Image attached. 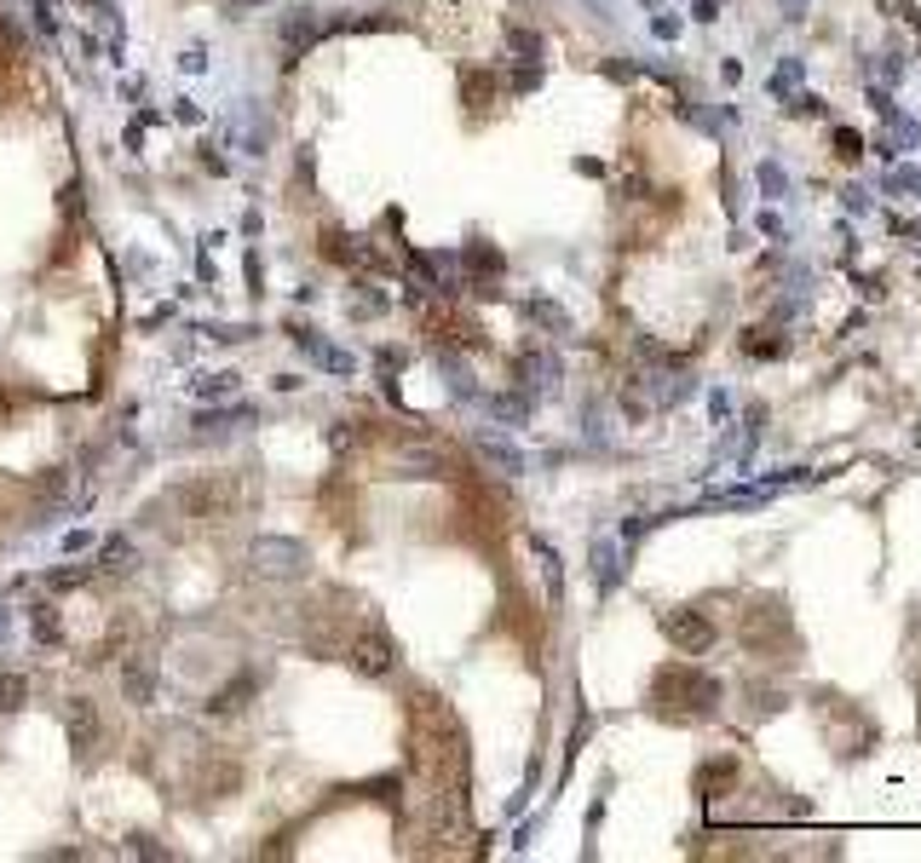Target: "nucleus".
Listing matches in <instances>:
<instances>
[{"label": "nucleus", "instance_id": "nucleus-1", "mask_svg": "<svg viewBox=\"0 0 921 863\" xmlns=\"http://www.w3.org/2000/svg\"><path fill=\"white\" fill-rule=\"evenodd\" d=\"M444 766H461L450 708L438 696L415 691V702H409V772L427 777V782H444Z\"/></svg>", "mask_w": 921, "mask_h": 863}, {"label": "nucleus", "instance_id": "nucleus-2", "mask_svg": "<svg viewBox=\"0 0 921 863\" xmlns=\"http://www.w3.org/2000/svg\"><path fill=\"white\" fill-rule=\"evenodd\" d=\"M236 478L231 472H202V478H185V484L168 490V507L179 518H191V525H225L236 518Z\"/></svg>", "mask_w": 921, "mask_h": 863}, {"label": "nucleus", "instance_id": "nucleus-3", "mask_svg": "<svg viewBox=\"0 0 921 863\" xmlns=\"http://www.w3.org/2000/svg\"><path fill=\"white\" fill-rule=\"evenodd\" d=\"M651 696H656V708H663V714L703 719V714H714V702H720V679L703 674V668H691V662H674V668L656 674Z\"/></svg>", "mask_w": 921, "mask_h": 863}, {"label": "nucleus", "instance_id": "nucleus-4", "mask_svg": "<svg viewBox=\"0 0 921 863\" xmlns=\"http://www.w3.org/2000/svg\"><path fill=\"white\" fill-rule=\"evenodd\" d=\"M346 662L364 679H386L392 668H397V645H392V633H386V621H364V628L352 633V645H346Z\"/></svg>", "mask_w": 921, "mask_h": 863}, {"label": "nucleus", "instance_id": "nucleus-5", "mask_svg": "<svg viewBox=\"0 0 921 863\" xmlns=\"http://www.w3.org/2000/svg\"><path fill=\"white\" fill-rule=\"evenodd\" d=\"M248 558H254V570L266 576V581H294V576H306V547L299 541H288V535H259L254 547H248Z\"/></svg>", "mask_w": 921, "mask_h": 863}, {"label": "nucleus", "instance_id": "nucleus-6", "mask_svg": "<svg viewBox=\"0 0 921 863\" xmlns=\"http://www.w3.org/2000/svg\"><path fill=\"white\" fill-rule=\"evenodd\" d=\"M122 691H127V702H138V708H156L162 679H156V656H150V651H133V656L122 662Z\"/></svg>", "mask_w": 921, "mask_h": 863}, {"label": "nucleus", "instance_id": "nucleus-7", "mask_svg": "<svg viewBox=\"0 0 921 863\" xmlns=\"http://www.w3.org/2000/svg\"><path fill=\"white\" fill-rule=\"evenodd\" d=\"M663 633L674 639V651H686V656H697V651L714 645V628H709L697 611H668V616H663Z\"/></svg>", "mask_w": 921, "mask_h": 863}, {"label": "nucleus", "instance_id": "nucleus-8", "mask_svg": "<svg viewBox=\"0 0 921 863\" xmlns=\"http://www.w3.org/2000/svg\"><path fill=\"white\" fill-rule=\"evenodd\" d=\"M70 749L75 754H93L98 749V702L93 696H70Z\"/></svg>", "mask_w": 921, "mask_h": 863}, {"label": "nucleus", "instance_id": "nucleus-9", "mask_svg": "<svg viewBox=\"0 0 921 863\" xmlns=\"http://www.w3.org/2000/svg\"><path fill=\"white\" fill-rule=\"evenodd\" d=\"M478 455H484V467H495L502 478H518V472H525V455H518L502 432H478Z\"/></svg>", "mask_w": 921, "mask_h": 863}, {"label": "nucleus", "instance_id": "nucleus-10", "mask_svg": "<svg viewBox=\"0 0 921 863\" xmlns=\"http://www.w3.org/2000/svg\"><path fill=\"white\" fill-rule=\"evenodd\" d=\"M98 565H105V570H115V576H133V570H138V553H133V541H127V535H110L105 547H98Z\"/></svg>", "mask_w": 921, "mask_h": 863}, {"label": "nucleus", "instance_id": "nucleus-11", "mask_svg": "<svg viewBox=\"0 0 921 863\" xmlns=\"http://www.w3.org/2000/svg\"><path fill=\"white\" fill-rule=\"evenodd\" d=\"M248 696H254V674H243V679H236V686H225V691H213L202 708H208V714H236Z\"/></svg>", "mask_w": 921, "mask_h": 863}, {"label": "nucleus", "instance_id": "nucleus-12", "mask_svg": "<svg viewBox=\"0 0 921 863\" xmlns=\"http://www.w3.org/2000/svg\"><path fill=\"white\" fill-rule=\"evenodd\" d=\"M461 98H467V110H484L490 98H495V82H490L484 70H467V75H461Z\"/></svg>", "mask_w": 921, "mask_h": 863}, {"label": "nucleus", "instance_id": "nucleus-13", "mask_svg": "<svg viewBox=\"0 0 921 863\" xmlns=\"http://www.w3.org/2000/svg\"><path fill=\"white\" fill-rule=\"evenodd\" d=\"M29 702V679L24 674H0V714H17Z\"/></svg>", "mask_w": 921, "mask_h": 863}, {"label": "nucleus", "instance_id": "nucleus-14", "mask_svg": "<svg viewBox=\"0 0 921 863\" xmlns=\"http://www.w3.org/2000/svg\"><path fill=\"white\" fill-rule=\"evenodd\" d=\"M467 271L472 276H502V254L490 243H467Z\"/></svg>", "mask_w": 921, "mask_h": 863}, {"label": "nucleus", "instance_id": "nucleus-15", "mask_svg": "<svg viewBox=\"0 0 921 863\" xmlns=\"http://www.w3.org/2000/svg\"><path fill=\"white\" fill-rule=\"evenodd\" d=\"M593 581H599V593L616 588V547H611V541H599V547H593Z\"/></svg>", "mask_w": 921, "mask_h": 863}, {"label": "nucleus", "instance_id": "nucleus-16", "mask_svg": "<svg viewBox=\"0 0 921 863\" xmlns=\"http://www.w3.org/2000/svg\"><path fill=\"white\" fill-rule=\"evenodd\" d=\"M726 777H737V760H714V766H703V772H697V794H703V800H714V789H720Z\"/></svg>", "mask_w": 921, "mask_h": 863}, {"label": "nucleus", "instance_id": "nucleus-17", "mask_svg": "<svg viewBox=\"0 0 921 863\" xmlns=\"http://www.w3.org/2000/svg\"><path fill=\"white\" fill-rule=\"evenodd\" d=\"M29 621H35V639H41V645H58V639H64V628H58V611H52V605H29Z\"/></svg>", "mask_w": 921, "mask_h": 863}, {"label": "nucleus", "instance_id": "nucleus-18", "mask_svg": "<svg viewBox=\"0 0 921 863\" xmlns=\"http://www.w3.org/2000/svg\"><path fill=\"white\" fill-rule=\"evenodd\" d=\"M236 386H243L236 374H202V380H191V392H196V397H231Z\"/></svg>", "mask_w": 921, "mask_h": 863}, {"label": "nucleus", "instance_id": "nucleus-19", "mask_svg": "<svg viewBox=\"0 0 921 863\" xmlns=\"http://www.w3.org/2000/svg\"><path fill=\"white\" fill-rule=\"evenodd\" d=\"M507 47L525 58V64H536L542 58V35H530V29H518V24H507Z\"/></svg>", "mask_w": 921, "mask_h": 863}, {"label": "nucleus", "instance_id": "nucleus-20", "mask_svg": "<svg viewBox=\"0 0 921 863\" xmlns=\"http://www.w3.org/2000/svg\"><path fill=\"white\" fill-rule=\"evenodd\" d=\"M744 352H749V357H784V340L766 334V329H754V334L744 340Z\"/></svg>", "mask_w": 921, "mask_h": 863}, {"label": "nucleus", "instance_id": "nucleus-21", "mask_svg": "<svg viewBox=\"0 0 921 863\" xmlns=\"http://www.w3.org/2000/svg\"><path fill=\"white\" fill-rule=\"evenodd\" d=\"M795 87H800V58H784V64H777V75H772V93L789 98Z\"/></svg>", "mask_w": 921, "mask_h": 863}, {"label": "nucleus", "instance_id": "nucleus-22", "mask_svg": "<svg viewBox=\"0 0 921 863\" xmlns=\"http://www.w3.org/2000/svg\"><path fill=\"white\" fill-rule=\"evenodd\" d=\"M835 156L840 162H858V156H864V138H858L852 127H835Z\"/></svg>", "mask_w": 921, "mask_h": 863}, {"label": "nucleus", "instance_id": "nucleus-23", "mask_svg": "<svg viewBox=\"0 0 921 863\" xmlns=\"http://www.w3.org/2000/svg\"><path fill=\"white\" fill-rule=\"evenodd\" d=\"M760 190H766V196H789V178H784L777 162H760Z\"/></svg>", "mask_w": 921, "mask_h": 863}, {"label": "nucleus", "instance_id": "nucleus-24", "mask_svg": "<svg viewBox=\"0 0 921 863\" xmlns=\"http://www.w3.org/2000/svg\"><path fill=\"white\" fill-rule=\"evenodd\" d=\"M887 190H921V168H893V173H887Z\"/></svg>", "mask_w": 921, "mask_h": 863}, {"label": "nucleus", "instance_id": "nucleus-25", "mask_svg": "<svg viewBox=\"0 0 921 863\" xmlns=\"http://www.w3.org/2000/svg\"><path fill=\"white\" fill-rule=\"evenodd\" d=\"M490 409L502 415V420H525V409H530V404H525V397H495Z\"/></svg>", "mask_w": 921, "mask_h": 863}, {"label": "nucleus", "instance_id": "nucleus-26", "mask_svg": "<svg viewBox=\"0 0 921 863\" xmlns=\"http://www.w3.org/2000/svg\"><path fill=\"white\" fill-rule=\"evenodd\" d=\"M795 110H800V115H830V104H824L818 93H800V98H795Z\"/></svg>", "mask_w": 921, "mask_h": 863}, {"label": "nucleus", "instance_id": "nucleus-27", "mask_svg": "<svg viewBox=\"0 0 921 863\" xmlns=\"http://www.w3.org/2000/svg\"><path fill=\"white\" fill-rule=\"evenodd\" d=\"M311 35H317V24H311V17H294V24H288V47L311 41Z\"/></svg>", "mask_w": 921, "mask_h": 863}, {"label": "nucleus", "instance_id": "nucleus-28", "mask_svg": "<svg viewBox=\"0 0 921 863\" xmlns=\"http://www.w3.org/2000/svg\"><path fill=\"white\" fill-rule=\"evenodd\" d=\"M12 47H17V35H12V24H7V17H0V64L12 58Z\"/></svg>", "mask_w": 921, "mask_h": 863}, {"label": "nucleus", "instance_id": "nucleus-29", "mask_svg": "<svg viewBox=\"0 0 921 863\" xmlns=\"http://www.w3.org/2000/svg\"><path fill=\"white\" fill-rule=\"evenodd\" d=\"M691 17H697V24H714V17H720V7H714V0H697V7H691Z\"/></svg>", "mask_w": 921, "mask_h": 863}, {"label": "nucleus", "instance_id": "nucleus-30", "mask_svg": "<svg viewBox=\"0 0 921 863\" xmlns=\"http://www.w3.org/2000/svg\"><path fill=\"white\" fill-rule=\"evenodd\" d=\"M784 17H807V0H784Z\"/></svg>", "mask_w": 921, "mask_h": 863}, {"label": "nucleus", "instance_id": "nucleus-31", "mask_svg": "<svg viewBox=\"0 0 921 863\" xmlns=\"http://www.w3.org/2000/svg\"><path fill=\"white\" fill-rule=\"evenodd\" d=\"M0 639H7V616H0Z\"/></svg>", "mask_w": 921, "mask_h": 863}]
</instances>
